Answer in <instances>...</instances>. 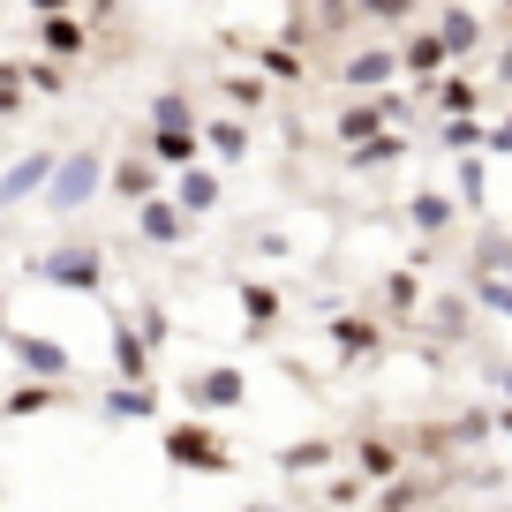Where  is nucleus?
I'll list each match as a JSON object with an SVG mask.
<instances>
[{"mask_svg":"<svg viewBox=\"0 0 512 512\" xmlns=\"http://www.w3.org/2000/svg\"><path fill=\"white\" fill-rule=\"evenodd\" d=\"M159 452H166V467H181V475H234V445H226L204 415L166 422V430H159Z\"/></svg>","mask_w":512,"mask_h":512,"instance_id":"nucleus-1","label":"nucleus"},{"mask_svg":"<svg viewBox=\"0 0 512 512\" xmlns=\"http://www.w3.org/2000/svg\"><path fill=\"white\" fill-rule=\"evenodd\" d=\"M31 279H38V287H61V294H106V249H98V241L38 249L31 256Z\"/></svg>","mask_w":512,"mask_h":512,"instance_id":"nucleus-2","label":"nucleus"},{"mask_svg":"<svg viewBox=\"0 0 512 512\" xmlns=\"http://www.w3.org/2000/svg\"><path fill=\"white\" fill-rule=\"evenodd\" d=\"M98 189H106V159H98V151H61V159H53V181L38 189V204H46L53 219H76V211H91Z\"/></svg>","mask_w":512,"mask_h":512,"instance_id":"nucleus-3","label":"nucleus"},{"mask_svg":"<svg viewBox=\"0 0 512 512\" xmlns=\"http://www.w3.org/2000/svg\"><path fill=\"white\" fill-rule=\"evenodd\" d=\"M0 347L16 354L23 377H38V384H68V377H76L68 347H61V339H46V332H8V324H0Z\"/></svg>","mask_w":512,"mask_h":512,"instance_id":"nucleus-4","label":"nucleus"},{"mask_svg":"<svg viewBox=\"0 0 512 512\" xmlns=\"http://www.w3.org/2000/svg\"><path fill=\"white\" fill-rule=\"evenodd\" d=\"M241 400H249V377H241L234 362H211V369L189 377V407H196V415H211V407L226 415V407H241Z\"/></svg>","mask_w":512,"mask_h":512,"instance_id":"nucleus-5","label":"nucleus"},{"mask_svg":"<svg viewBox=\"0 0 512 512\" xmlns=\"http://www.w3.org/2000/svg\"><path fill=\"white\" fill-rule=\"evenodd\" d=\"M53 159H61V151H23L16 166H0V211L31 204V196H38V189L53 181Z\"/></svg>","mask_w":512,"mask_h":512,"instance_id":"nucleus-6","label":"nucleus"},{"mask_svg":"<svg viewBox=\"0 0 512 512\" xmlns=\"http://www.w3.org/2000/svg\"><path fill=\"white\" fill-rule=\"evenodd\" d=\"M136 234H144L151 249H174V241L189 234V211H181L174 196H144V204H136Z\"/></svg>","mask_w":512,"mask_h":512,"instance_id":"nucleus-7","label":"nucleus"},{"mask_svg":"<svg viewBox=\"0 0 512 512\" xmlns=\"http://www.w3.org/2000/svg\"><path fill=\"white\" fill-rule=\"evenodd\" d=\"M98 422H159V392L151 384H106L98 392Z\"/></svg>","mask_w":512,"mask_h":512,"instance_id":"nucleus-8","label":"nucleus"},{"mask_svg":"<svg viewBox=\"0 0 512 512\" xmlns=\"http://www.w3.org/2000/svg\"><path fill=\"white\" fill-rule=\"evenodd\" d=\"M113 384H151V347L136 324H113Z\"/></svg>","mask_w":512,"mask_h":512,"instance_id":"nucleus-9","label":"nucleus"},{"mask_svg":"<svg viewBox=\"0 0 512 512\" xmlns=\"http://www.w3.org/2000/svg\"><path fill=\"white\" fill-rule=\"evenodd\" d=\"M38 46H46V61H76V53L91 46V31H83L76 16H38Z\"/></svg>","mask_w":512,"mask_h":512,"instance_id":"nucleus-10","label":"nucleus"},{"mask_svg":"<svg viewBox=\"0 0 512 512\" xmlns=\"http://www.w3.org/2000/svg\"><path fill=\"white\" fill-rule=\"evenodd\" d=\"M61 400H68L61 384H38V377H23L16 392L0 400V415H8V422H23V415H53V407H61Z\"/></svg>","mask_w":512,"mask_h":512,"instance_id":"nucleus-11","label":"nucleus"},{"mask_svg":"<svg viewBox=\"0 0 512 512\" xmlns=\"http://www.w3.org/2000/svg\"><path fill=\"white\" fill-rule=\"evenodd\" d=\"M196 151H204V144H196V128H151V151H144V159L181 174V166H196Z\"/></svg>","mask_w":512,"mask_h":512,"instance_id":"nucleus-12","label":"nucleus"},{"mask_svg":"<svg viewBox=\"0 0 512 512\" xmlns=\"http://www.w3.org/2000/svg\"><path fill=\"white\" fill-rule=\"evenodd\" d=\"M151 181H159V166H151L144 151H136V159H121V166L106 174V189H113V196H128V204H144V196H151Z\"/></svg>","mask_w":512,"mask_h":512,"instance_id":"nucleus-13","label":"nucleus"},{"mask_svg":"<svg viewBox=\"0 0 512 512\" xmlns=\"http://www.w3.org/2000/svg\"><path fill=\"white\" fill-rule=\"evenodd\" d=\"M189 219H204V211H219V174H204V166H181V196H174Z\"/></svg>","mask_w":512,"mask_h":512,"instance_id":"nucleus-14","label":"nucleus"},{"mask_svg":"<svg viewBox=\"0 0 512 512\" xmlns=\"http://www.w3.org/2000/svg\"><path fill=\"white\" fill-rule=\"evenodd\" d=\"M332 460H339L332 437H302V445L279 452V467H287V475H317V467H332Z\"/></svg>","mask_w":512,"mask_h":512,"instance_id":"nucleus-15","label":"nucleus"},{"mask_svg":"<svg viewBox=\"0 0 512 512\" xmlns=\"http://www.w3.org/2000/svg\"><path fill=\"white\" fill-rule=\"evenodd\" d=\"M354 460H362L369 482H392V475H400V445H392V437H362V445H354Z\"/></svg>","mask_w":512,"mask_h":512,"instance_id":"nucleus-16","label":"nucleus"},{"mask_svg":"<svg viewBox=\"0 0 512 512\" xmlns=\"http://www.w3.org/2000/svg\"><path fill=\"white\" fill-rule=\"evenodd\" d=\"M241 317H249V332H256V339H264V324H272V317H279V294H272V287H264V279H241Z\"/></svg>","mask_w":512,"mask_h":512,"instance_id":"nucleus-17","label":"nucleus"},{"mask_svg":"<svg viewBox=\"0 0 512 512\" xmlns=\"http://www.w3.org/2000/svg\"><path fill=\"white\" fill-rule=\"evenodd\" d=\"M332 347L339 354H377V324H369V317H339L332 324Z\"/></svg>","mask_w":512,"mask_h":512,"instance_id":"nucleus-18","label":"nucleus"},{"mask_svg":"<svg viewBox=\"0 0 512 512\" xmlns=\"http://www.w3.org/2000/svg\"><path fill=\"white\" fill-rule=\"evenodd\" d=\"M204 151H219V159H241V151H249V128L226 113V121H211V128H204Z\"/></svg>","mask_w":512,"mask_h":512,"instance_id":"nucleus-19","label":"nucleus"},{"mask_svg":"<svg viewBox=\"0 0 512 512\" xmlns=\"http://www.w3.org/2000/svg\"><path fill=\"white\" fill-rule=\"evenodd\" d=\"M23 91H38V98H61V91H68L61 61H31V68H23Z\"/></svg>","mask_w":512,"mask_h":512,"instance_id":"nucleus-20","label":"nucleus"},{"mask_svg":"<svg viewBox=\"0 0 512 512\" xmlns=\"http://www.w3.org/2000/svg\"><path fill=\"white\" fill-rule=\"evenodd\" d=\"M384 76H392V53H354V61H347L354 91H362V83H384Z\"/></svg>","mask_w":512,"mask_h":512,"instance_id":"nucleus-21","label":"nucleus"},{"mask_svg":"<svg viewBox=\"0 0 512 512\" xmlns=\"http://www.w3.org/2000/svg\"><path fill=\"white\" fill-rule=\"evenodd\" d=\"M151 128H189V98H181V91L151 98Z\"/></svg>","mask_w":512,"mask_h":512,"instance_id":"nucleus-22","label":"nucleus"},{"mask_svg":"<svg viewBox=\"0 0 512 512\" xmlns=\"http://www.w3.org/2000/svg\"><path fill=\"white\" fill-rule=\"evenodd\" d=\"M407 211H415V226H422V234H437V226H452V204H445V196H415V204H407Z\"/></svg>","mask_w":512,"mask_h":512,"instance_id":"nucleus-23","label":"nucleus"},{"mask_svg":"<svg viewBox=\"0 0 512 512\" xmlns=\"http://www.w3.org/2000/svg\"><path fill=\"white\" fill-rule=\"evenodd\" d=\"M384 113H392V106H347V113H339V136H369Z\"/></svg>","mask_w":512,"mask_h":512,"instance_id":"nucleus-24","label":"nucleus"},{"mask_svg":"<svg viewBox=\"0 0 512 512\" xmlns=\"http://www.w3.org/2000/svg\"><path fill=\"white\" fill-rule=\"evenodd\" d=\"M400 151H407L400 136H369V144L354 151V166H384V159H400Z\"/></svg>","mask_w":512,"mask_h":512,"instance_id":"nucleus-25","label":"nucleus"},{"mask_svg":"<svg viewBox=\"0 0 512 512\" xmlns=\"http://www.w3.org/2000/svg\"><path fill=\"white\" fill-rule=\"evenodd\" d=\"M226 98L249 113V106H264V83H256V76H234V83H226Z\"/></svg>","mask_w":512,"mask_h":512,"instance_id":"nucleus-26","label":"nucleus"},{"mask_svg":"<svg viewBox=\"0 0 512 512\" xmlns=\"http://www.w3.org/2000/svg\"><path fill=\"white\" fill-rule=\"evenodd\" d=\"M437 46H452V53L475 46V23H467V16H445V38H437Z\"/></svg>","mask_w":512,"mask_h":512,"instance_id":"nucleus-27","label":"nucleus"},{"mask_svg":"<svg viewBox=\"0 0 512 512\" xmlns=\"http://www.w3.org/2000/svg\"><path fill=\"white\" fill-rule=\"evenodd\" d=\"M437 53H445L437 38H415V46H407V68H437Z\"/></svg>","mask_w":512,"mask_h":512,"instance_id":"nucleus-28","label":"nucleus"},{"mask_svg":"<svg viewBox=\"0 0 512 512\" xmlns=\"http://www.w3.org/2000/svg\"><path fill=\"white\" fill-rule=\"evenodd\" d=\"M482 302H490V309H505V317H512V287H497V279H482Z\"/></svg>","mask_w":512,"mask_h":512,"instance_id":"nucleus-29","label":"nucleus"},{"mask_svg":"<svg viewBox=\"0 0 512 512\" xmlns=\"http://www.w3.org/2000/svg\"><path fill=\"white\" fill-rule=\"evenodd\" d=\"M8 113H23V91H16V83H0V121H8Z\"/></svg>","mask_w":512,"mask_h":512,"instance_id":"nucleus-30","label":"nucleus"},{"mask_svg":"<svg viewBox=\"0 0 512 512\" xmlns=\"http://www.w3.org/2000/svg\"><path fill=\"white\" fill-rule=\"evenodd\" d=\"M369 16H407V0H369Z\"/></svg>","mask_w":512,"mask_h":512,"instance_id":"nucleus-31","label":"nucleus"},{"mask_svg":"<svg viewBox=\"0 0 512 512\" xmlns=\"http://www.w3.org/2000/svg\"><path fill=\"white\" fill-rule=\"evenodd\" d=\"M31 8L38 16H68V0H31Z\"/></svg>","mask_w":512,"mask_h":512,"instance_id":"nucleus-32","label":"nucleus"},{"mask_svg":"<svg viewBox=\"0 0 512 512\" xmlns=\"http://www.w3.org/2000/svg\"><path fill=\"white\" fill-rule=\"evenodd\" d=\"M0 324H8V294H0Z\"/></svg>","mask_w":512,"mask_h":512,"instance_id":"nucleus-33","label":"nucleus"},{"mask_svg":"<svg viewBox=\"0 0 512 512\" xmlns=\"http://www.w3.org/2000/svg\"><path fill=\"white\" fill-rule=\"evenodd\" d=\"M249 512H279V505H249Z\"/></svg>","mask_w":512,"mask_h":512,"instance_id":"nucleus-34","label":"nucleus"}]
</instances>
